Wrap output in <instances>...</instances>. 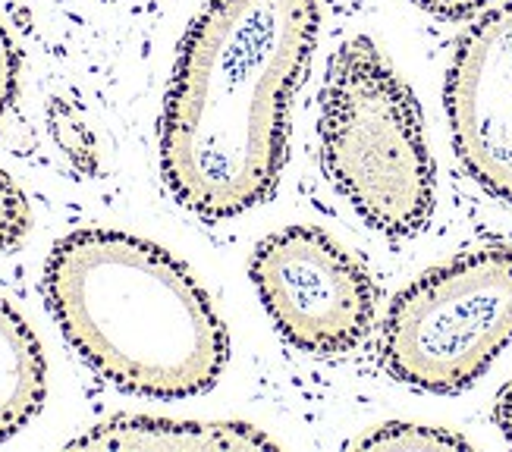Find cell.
Masks as SVG:
<instances>
[{"label": "cell", "instance_id": "11", "mask_svg": "<svg viewBox=\"0 0 512 452\" xmlns=\"http://www.w3.org/2000/svg\"><path fill=\"white\" fill-rule=\"evenodd\" d=\"M16 82H19V54L16 44L0 26V113H4L16 98Z\"/></svg>", "mask_w": 512, "mask_h": 452}, {"label": "cell", "instance_id": "2", "mask_svg": "<svg viewBox=\"0 0 512 452\" xmlns=\"http://www.w3.org/2000/svg\"><path fill=\"white\" fill-rule=\"evenodd\" d=\"M44 292L73 349L120 390L183 399L224 374L230 339L208 292L148 239L70 233L44 267Z\"/></svg>", "mask_w": 512, "mask_h": 452}, {"label": "cell", "instance_id": "6", "mask_svg": "<svg viewBox=\"0 0 512 452\" xmlns=\"http://www.w3.org/2000/svg\"><path fill=\"white\" fill-rule=\"evenodd\" d=\"M443 98L459 161L512 205V0L462 35Z\"/></svg>", "mask_w": 512, "mask_h": 452}, {"label": "cell", "instance_id": "12", "mask_svg": "<svg viewBox=\"0 0 512 452\" xmlns=\"http://www.w3.org/2000/svg\"><path fill=\"white\" fill-rule=\"evenodd\" d=\"M415 7L437 13V16H450V19H462V16H475L481 10H487L497 0H412Z\"/></svg>", "mask_w": 512, "mask_h": 452}, {"label": "cell", "instance_id": "9", "mask_svg": "<svg viewBox=\"0 0 512 452\" xmlns=\"http://www.w3.org/2000/svg\"><path fill=\"white\" fill-rule=\"evenodd\" d=\"M352 449H406V452H431V449H469V440L443 431V427H425V424H381L371 434L349 443Z\"/></svg>", "mask_w": 512, "mask_h": 452}, {"label": "cell", "instance_id": "4", "mask_svg": "<svg viewBox=\"0 0 512 452\" xmlns=\"http://www.w3.org/2000/svg\"><path fill=\"white\" fill-rule=\"evenodd\" d=\"M512 343V245H487L428 270L393 299L387 371L428 393H459Z\"/></svg>", "mask_w": 512, "mask_h": 452}, {"label": "cell", "instance_id": "10", "mask_svg": "<svg viewBox=\"0 0 512 452\" xmlns=\"http://www.w3.org/2000/svg\"><path fill=\"white\" fill-rule=\"evenodd\" d=\"M29 230V205L13 179L0 170V248L16 245Z\"/></svg>", "mask_w": 512, "mask_h": 452}, {"label": "cell", "instance_id": "1", "mask_svg": "<svg viewBox=\"0 0 512 452\" xmlns=\"http://www.w3.org/2000/svg\"><path fill=\"white\" fill-rule=\"evenodd\" d=\"M318 26L321 0H205L161 120V170L180 205L220 220L274 192Z\"/></svg>", "mask_w": 512, "mask_h": 452}, {"label": "cell", "instance_id": "5", "mask_svg": "<svg viewBox=\"0 0 512 452\" xmlns=\"http://www.w3.org/2000/svg\"><path fill=\"white\" fill-rule=\"evenodd\" d=\"M252 283L277 330L308 355L349 352L371 330V274L315 226L264 239L252 258Z\"/></svg>", "mask_w": 512, "mask_h": 452}, {"label": "cell", "instance_id": "8", "mask_svg": "<svg viewBox=\"0 0 512 452\" xmlns=\"http://www.w3.org/2000/svg\"><path fill=\"white\" fill-rule=\"evenodd\" d=\"M48 365L22 314L0 299V440L32 421L44 402Z\"/></svg>", "mask_w": 512, "mask_h": 452}, {"label": "cell", "instance_id": "13", "mask_svg": "<svg viewBox=\"0 0 512 452\" xmlns=\"http://www.w3.org/2000/svg\"><path fill=\"white\" fill-rule=\"evenodd\" d=\"M497 424H500L503 437H506L509 446H512V383H506L503 393H500V399H497Z\"/></svg>", "mask_w": 512, "mask_h": 452}, {"label": "cell", "instance_id": "7", "mask_svg": "<svg viewBox=\"0 0 512 452\" xmlns=\"http://www.w3.org/2000/svg\"><path fill=\"white\" fill-rule=\"evenodd\" d=\"M73 449H158V452H242L277 443L242 421H173L151 415H117L70 443Z\"/></svg>", "mask_w": 512, "mask_h": 452}, {"label": "cell", "instance_id": "3", "mask_svg": "<svg viewBox=\"0 0 512 452\" xmlns=\"http://www.w3.org/2000/svg\"><path fill=\"white\" fill-rule=\"evenodd\" d=\"M330 183L387 236H412L434 211V161L409 85L368 38L333 54L321 98Z\"/></svg>", "mask_w": 512, "mask_h": 452}]
</instances>
